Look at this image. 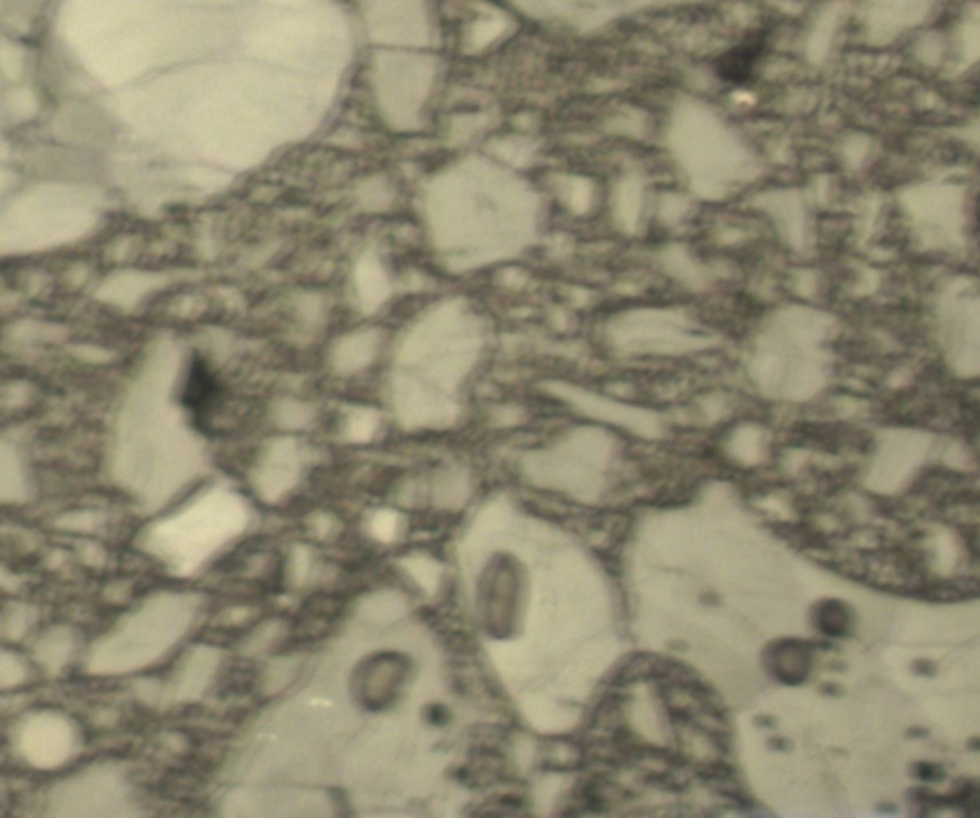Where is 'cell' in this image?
I'll return each mask as SVG.
<instances>
[{"instance_id": "6da1fadb", "label": "cell", "mask_w": 980, "mask_h": 818, "mask_svg": "<svg viewBox=\"0 0 980 818\" xmlns=\"http://www.w3.org/2000/svg\"><path fill=\"white\" fill-rule=\"evenodd\" d=\"M766 42H768V37L765 31H756V33L746 35L739 44L734 46V49H729L719 58H714L712 71L717 73L720 81L729 85L741 86L745 83H749L755 75L758 59L766 50Z\"/></svg>"}]
</instances>
